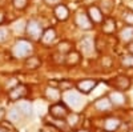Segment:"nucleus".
<instances>
[{
	"label": "nucleus",
	"instance_id": "dca6fc26",
	"mask_svg": "<svg viewBox=\"0 0 133 132\" xmlns=\"http://www.w3.org/2000/svg\"><path fill=\"white\" fill-rule=\"evenodd\" d=\"M40 65H41V60L39 56H32L31 55V56L25 58L24 60V67L27 70H37Z\"/></svg>",
	"mask_w": 133,
	"mask_h": 132
},
{
	"label": "nucleus",
	"instance_id": "a211bd4d",
	"mask_svg": "<svg viewBox=\"0 0 133 132\" xmlns=\"http://www.w3.org/2000/svg\"><path fill=\"white\" fill-rule=\"evenodd\" d=\"M103 31L104 34H113L116 31V21L112 17H107L103 20Z\"/></svg>",
	"mask_w": 133,
	"mask_h": 132
},
{
	"label": "nucleus",
	"instance_id": "b1692460",
	"mask_svg": "<svg viewBox=\"0 0 133 132\" xmlns=\"http://www.w3.org/2000/svg\"><path fill=\"white\" fill-rule=\"evenodd\" d=\"M23 117L20 115V112L17 111L16 108H14V109H11V111L8 112V119H9V122H12V123H16V122H19V120Z\"/></svg>",
	"mask_w": 133,
	"mask_h": 132
},
{
	"label": "nucleus",
	"instance_id": "6ab92c4d",
	"mask_svg": "<svg viewBox=\"0 0 133 132\" xmlns=\"http://www.w3.org/2000/svg\"><path fill=\"white\" fill-rule=\"evenodd\" d=\"M81 47H83V52L85 55H91L95 51V43L91 37H84L81 40Z\"/></svg>",
	"mask_w": 133,
	"mask_h": 132
},
{
	"label": "nucleus",
	"instance_id": "423d86ee",
	"mask_svg": "<svg viewBox=\"0 0 133 132\" xmlns=\"http://www.w3.org/2000/svg\"><path fill=\"white\" fill-rule=\"evenodd\" d=\"M97 84H98V81L96 79H81V80L77 81L75 85H76L77 91H79L80 93L88 95L97 87Z\"/></svg>",
	"mask_w": 133,
	"mask_h": 132
},
{
	"label": "nucleus",
	"instance_id": "7ed1b4c3",
	"mask_svg": "<svg viewBox=\"0 0 133 132\" xmlns=\"http://www.w3.org/2000/svg\"><path fill=\"white\" fill-rule=\"evenodd\" d=\"M108 84L112 87V88H115L116 91L125 92V91H128L129 88H130L132 81H130V79L128 78V76H125V75H118V76H116V78L110 79V80L108 81Z\"/></svg>",
	"mask_w": 133,
	"mask_h": 132
},
{
	"label": "nucleus",
	"instance_id": "5701e85b",
	"mask_svg": "<svg viewBox=\"0 0 133 132\" xmlns=\"http://www.w3.org/2000/svg\"><path fill=\"white\" fill-rule=\"evenodd\" d=\"M121 65L125 68H132L133 67V53H127L121 58Z\"/></svg>",
	"mask_w": 133,
	"mask_h": 132
},
{
	"label": "nucleus",
	"instance_id": "4be33fe9",
	"mask_svg": "<svg viewBox=\"0 0 133 132\" xmlns=\"http://www.w3.org/2000/svg\"><path fill=\"white\" fill-rule=\"evenodd\" d=\"M79 120H80V115L79 114H76V112H69V115L66 116V119H65V122H66V124H68L69 127H75L77 123H79Z\"/></svg>",
	"mask_w": 133,
	"mask_h": 132
},
{
	"label": "nucleus",
	"instance_id": "9d476101",
	"mask_svg": "<svg viewBox=\"0 0 133 132\" xmlns=\"http://www.w3.org/2000/svg\"><path fill=\"white\" fill-rule=\"evenodd\" d=\"M88 16H89V19L92 20V23H103L104 20V15H103V11L100 9L96 5H91L89 8H88Z\"/></svg>",
	"mask_w": 133,
	"mask_h": 132
},
{
	"label": "nucleus",
	"instance_id": "4468645a",
	"mask_svg": "<svg viewBox=\"0 0 133 132\" xmlns=\"http://www.w3.org/2000/svg\"><path fill=\"white\" fill-rule=\"evenodd\" d=\"M108 97H109L110 103H112L113 105H123V104H125V102H127V97L124 96V92H120V91L112 92Z\"/></svg>",
	"mask_w": 133,
	"mask_h": 132
},
{
	"label": "nucleus",
	"instance_id": "cd10ccee",
	"mask_svg": "<svg viewBox=\"0 0 133 132\" xmlns=\"http://www.w3.org/2000/svg\"><path fill=\"white\" fill-rule=\"evenodd\" d=\"M8 39V31L5 28H0V43H4Z\"/></svg>",
	"mask_w": 133,
	"mask_h": 132
},
{
	"label": "nucleus",
	"instance_id": "ddd939ff",
	"mask_svg": "<svg viewBox=\"0 0 133 132\" xmlns=\"http://www.w3.org/2000/svg\"><path fill=\"white\" fill-rule=\"evenodd\" d=\"M121 125V122L116 117H109L104 122V131L105 132H116Z\"/></svg>",
	"mask_w": 133,
	"mask_h": 132
},
{
	"label": "nucleus",
	"instance_id": "393cba45",
	"mask_svg": "<svg viewBox=\"0 0 133 132\" xmlns=\"http://www.w3.org/2000/svg\"><path fill=\"white\" fill-rule=\"evenodd\" d=\"M69 51H72V48H71V44H69L68 41H63V43L59 44V52H60V53L66 55Z\"/></svg>",
	"mask_w": 133,
	"mask_h": 132
},
{
	"label": "nucleus",
	"instance_id": "c85d7f7f",
	"mask_svg": "<svg viewBox=\"0 0 133 132\" xmlns=\"http://www.w3.org/2000/svg\"><path fill=\"white\" fill-rule=\"evenodd\" d=\"M47 4H51V5H55V4H59L60 0H45Z\"/></svg>",
	"mask_w": 133,
	"mask_h": 132
},
{
	"label": "nucleus",
	"instance_id": "1a4fd4ad",
	"mask_svg": "<svg viewBox=\"0 0 133 132\" xmlns=\"http://www.w3.org/2000/svg\"><path fill=\"white\" fill-rule=\"evenodd\" d=\"M81 60V56H80V53L77 52V51H69L68 53L65 55V58H64V64L66 65V67H75V65H77L80 63Z\"/></svg>",
	"mask_w": 133,
	"mask_h": 132
},
{
	"label": "nucleus",
	"instance_id": "bb28decb",
	"mask_svg": "<svg viewBox=\"0 0 133 132\" xmlns=\"http://www.w3.org/2000/svg\"><path fill=\"white\" fill-rule=\"evenodd\" d=\"M12 4L16 9H24L28 4V0H12Z\"/></svg>",
	"mask_w": 133,
	"mask_h": 132
},
{
	"label": "nucleus",
	"instance_id": "c756f323",
	"mask_svg": "<svg viewBox=\"0 0 133 132\" xmlns=\"http://www.w3.org/2000/svg\"><path fill=\"white\" fill-rule=\"evenodd\" d=\"M3 21H4V12H3L2 9H0V24H2Z\"/></svg>",
	"mask_w": 133,
	"mask_h": 132
},
{
	"label": "nucleus",
	"instance_id": "f3484780",
	"mask_svg": "<svg viewBox=\"0 0 133 132\" xmlns=\"http://www.w3.org/2000/svg\"><path fill=\"white\" fill-rule=\"evenodd\" d=\"M16 109L20 112V115L23 117H28L32 115V104L28 102H20L16 107Z\"/></svg>",
	"mask_w": 133,
	"mask_h": 132
},
{
	"label": "nucleus",
	"instance_id": "6e6552de",
	"mask_svg": "<svg viewBox=\"0 0 133 132\" xmlns=\"http://www.w3.org/2000/svg\"><path fill=\"white\" fill-rule=\"evenodd\" d=\"M93 105H95V108L97 109V111H100V112H109L110 109H112V107H113V104L110 103L108 96L97 99V100L93 103Z\"/></svg>",
	"mask_w": 133,
	"mask_h": 132
},
{
	"label": "nucleus",
	"instance_id": "7c9ffc66",
	"mask_svg": "<svg viewBox=\"0 0 133 132\" xmlns=\"http://www.w3.org/2000/svg\"><path fill=\"white\" fill-rule=\"evenodd\" d=\"M128 49H129V53H133V41H132V43H129Z\"/></svg>",
	"mask_w": 133,
	"mask_h": 132
},
{
	"label": "nucleus",
	"instance_id": "f8f14e48",
	"mask_svg": "<svg viewBox=\"0 0 133 132\" xmlns=\"http://www.w3.org/2000/svg\"><path fill=\"white\" fill-rule=\"evenodd\" d=\"M45 97L48 99L49 102H53V103H57L61 97V91L56 87H47L45 90Z\"/></svg>",
	"mask_w": 133,
	"mask_h": 132
},
{
	"label": "nucleus",
	"instance_id": "2eb2a0df",
	"mask_svg": "<svg viewBox=\"0 0 133 132\" xmlns=\"http://www.w3.org/2000/svg\"><path fill=\"white\" fill-rule=\"evenodd\" d=\"M55 40H56V31L53 28H47L43 32L41 39H40V41L43 44H52Z\"/></svg>",
	"mask_w": 133,
	"mask_h": 132
},
{
	"label": "nucleus",
	"instance_id": "39448f33",
	"mask_svg": "<svg viewBox=\"0 0 133 132\" xmlns=\"http://www.w3.org/2000/svg\"><path fill=\"white\" fill-rule=\"evenodd\" d=\"M28 95V87L25 84H16L15 87H12L8 92V99L11 102H17L24 99Z\"/></svg>",
	"mask_w": 133,
	"mask_h": 132
},
{
	"label": "nucleus",
	"instance_id": "a878e982",
	"mask_svg": "<svg viewBox=\"0 0 133 132\" xmlns=\"http://www.w3.org/2000/svg\"><path fill=\"white\" fill-rule=\"evenodd\" d=\"M124 21L129 27H133V11H128L124 14Z\"/></svg>",
	"mask_w": 133,
	"mask_h": 132
},
{
	"label": "nucleus",
	"instance_id": "2f4dec72",
	"mask_svg": "<svg viewBox=\"0 0 133 132\" xmlns=\"http://www.w3.org/2000/svg\"><path fill=\"white\" fill-rule=\"evenodd\" d=\"M76 132H89L88 129H79V131H76Z\"/></svg>",
	"mask_w": 133,
	"mask_h": 132
},
{
	"label": "nucleus",
	"instance_id": "f257e3e1",
	"mask_svg": "<svg viewBox=\"0 0 133 132\" xmlns=\"http://www.w3.org/2000/svg\"><path fill=\"white\" fill-rule=\"evenodd\" d=\"M33 51V47H32V43L29 40H25V39H19L15 46L12 48V52H14V56L15 58H19V59H25L28 56H31V53Z\"/></svg>",
	"mask_w": 133,
	"mask_h": 132
},
{
	"label": "nucleus",
	"instance_id": "20e7f679",
	"mask_svg": "<svg viewBox=\"0 0 133 132\" xmlns=\"http://www.w3.org/2000/svg\"><path fill=\"white\" fill-rule=\"evenodd\" d=\"M25 32H27V35L29 36V39L40 40L44 31H43V27H41V24L39 23V21L35 20V19H32V20L28 21L27 26H25Z\"/></svg>",
	"mask_w": 133,
	"mask_h": 132
},
{
	"label": "nucleus",
	"instance_id": "f03ea898",
	"mask_svg": "<svg viewBox=\"0 0 133 132\" xmlns=\"http://www.w3.org/2000/svg\"><path fill=\"white\" fill-rule=\"evenodd\" d=\"M48 111H49V115L56 120H65L66 116L69 115V108L66 107V104H64L63 102L53 103L49 107Z\"/></svg>",
	"mask_w": 133,
	"mask_h": 132
},
{
	"label": "nucleus",
	"instance_id": "412c9836",
	"mask_svg": "<svg viewBox=\"0 0 133 132\" xmlns=\"http://www.w3.org/2000/svg\"><path fill=\"white\" fill-rule=\"evenodd\" d=\"M56 88H59L60 91H68V90H72L75 87V83L69 79H61L59 81H56Z\"/></svg>",
	"mask_w": 133,
	"mask_h": 132
},
{
	"label": "nucleus",
	"instance_id": "473e14b6",
	"mask_svg": "<svg viewBox=\"0 0 133 132\" xmlns=\"http://www.w3.org/2000/svg\"><path fill=\"white\" fill-rule=\"evenodd\" d=\"M129 132H133V129H132V131H129Z\"/></svg>",
	"mask_w": 133,
	"mask_h": 132
},
{
	"label": "nucleus",
	"instance_id": "9b49d317",
	"mask_svg": "<svg viewBox=\"0 0 133 132\" xmlns=\"http://www.w3.org/2000/svg\"><path fill=\"white\" fill-rule=\"evenodd\" d=\"M53 14H55V16H56V19L60 20V21H65L66 19L69 17V11H68V8H66L64 4H60V3L55 7Z\"/></svg>",
	"mask_w": 133,
	"mask_h": 132
},
{
	"label": "nucleus",
	"instance_id": "0eeeda50",
	"mask_svg": "<svg viewBox=\"0 0 133 132\" xmlns=\"http://www.w3.org/2000/svg\"><path fill=\"white\" fill-rule=\"evenodd\" d=\"M75 21H76V26L79 27L80 29H83V31H89L93 27V23H92V20L89 19V16H88V14L87 12H81V11L76 14Z\"/></svg>",
	"mask_w": 133,
	"mask_h": 132
},
{
	"label": "nucleus",
	"instance_id": "aec40b11",
	"mask_svg": "<svg viewBox=\"0 0 133 132\" xmlns=\"http://www.w3.org/2000/svg\"><path fill=\"white\" fill-rule=\"evenodd\" d=\"M120 39L124 43H132L133 41V27H125L120 32Z\"/></svg>",
	"mask_w": 133,
	"mask_h": 132
}]
</instances>
